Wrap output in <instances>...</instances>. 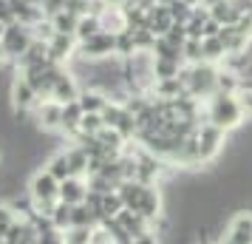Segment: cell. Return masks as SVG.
<instances>
[{"mask_svg": "<svg viewBox=\"0 0 252 244\" xmlns=\"http://www.w3.org/2000/svg\"><path fill=\"white\" fill-rule=\"evenodd\" d=\"M77 103H80V108H82V114H102L105 111V100L102 97H99V94H80V100H77Z\"/></svg>", "mask_w": 252, "mask_h": 244, "instance_id": "13", "label": "cell"}, {"mask_svg": "<svg viewBox=\"0 0 252 244\" xmlns=\"http://www.w3.org/2000/svg\"><path fill=\"white\" fill-rule=\"evenodd\" d=\"M207 119H210V125L221 128L224 134L227 131H235L244 122V111H241L238 94L216 91L213 100H210V108H207Z\"/></svg>", "mask_w": 252, "mask_h": 244, "instance_id": "1", "label": "cell"}, {"mask_svg": "<svg viewBox=\"0 0 252 244\" xmlns=\"http://www.w3.org/2000/svg\"><path fill=\"white\" fill-rule=\"evenodd\" d=\"M6 46L12 54H20V51H29V40L23 35H17V29H9L6 32Z\"/></svg>", "mask_w": 252, "mask_h": 244, "instance_id": "16", "label": "cell"}, {"mask_svg": "<svg viewBox=\"0 0 252 244\" xmlns=\"http://www.w3.org/2000/svg\"><path fill=\"white\" fill-rule=\"evenodd\" d=\"M6 230H12V213H9L6 208H0V236H3Z\"/></svg>", "mask_w": 252, "mask_h": 244, "instance_id": "21", "label": "cell"}, {"mask_svg": "<svg viewBox=\"0 0 252 244\" xmlns=\"http://www.w3.org/2000/svg\"><path fill=\"white\" fill-rule=\"evenodd\" d=\"M198 139V151H201V162L204 159H213L221 148H224V131L216 128V125H204V128L195 134Z\"/></svg>", "mask_w": 252, "mask_h": 244, "instance_id": "2", "label": "cell"}, {"mask_svg": "<svg viewBox=\"0 0 252 244\" xmlns=\"http://www.w3.org/2000/svg\"><path fill=\"white\" fill-rule=\"evenodd\" d=\"M48 51H51V57H68V51H71V37L68 35H63V32H60L57 37H54V43H51V48H48Z\"/></svg>", "mask_w": 252, "mask_h": 244, "instance_id": "17", "label": "cell"}, {"mask_svg": "<svg viewBox=\"0 0 252 244\" xmlns=\"http://www.w3.org/2000/svg\"><path fill=\"white\" fill-rule=\"evenodd\" d=\"M201 51H204V60H216L221 54H227V46L221 43V37H204L201 40Z\"/></svg>", "mask_w": 252, "mask_h": 244, "instance_id": "14", "label": "cell"}, {"mask_svg": "<svg viewBox=\"0 0 252 244\" xmlns=\"http://www.w3.org/2000/svg\"><path fill=\"white\" fill-rule=\"evenodd\" d=\"M114 46H116V37H111V35H94L85 46H82V57H105V54H111L114 51Z\"/></svg>", "mask_w": 252, "mask_h": 244, "instance_id": "6", "label": "cell"}, {"mask_svg": "<svg viewBox=\"0 0 252 244\" xmlns=\"http://www.w3.org/2000/svg\"><path fill=\"white\" fill-rule=\"evenodd\" d=\"M182 51H184V54H187L190 60H204V51H201V40H193V37H190V40L184 43Z\"/></svg>", "mask_w": 252, "mask_h": 244, "instance_id": "19", "label": "cell"}, {"mask_svg": "<svg viewBox=\"0 0 252 244\" xmlns=\"http://www.w3.org/2000/svg\"><path fill=\"white\" fill-rule=\"evenodd\" d=\"M32 193H34V199L43 205V202H54V199L60 196V182L54 179V176L48 174H37L34 182H32Z\"/></svg>", "mask_w": 252, "mask_h": 244, "instance_id": "4", "label": "cell"}, {"mask_svg": "<svg viewBox=\"0 0 252 244\" xmlns=\"http://www.w3.org/2000/svg\"><path fill=\"white\" fill-rule=\"evenodd\" d=\"M60 199H63L65 205H82V202H85V187H82V182L77 176L60 182Z\"/></svg>", "mask_w": 252, "mask_h": 244, "instance_id": "7", "label": "cell"}, {"mask_svg": "<svg viewBox=\"0 0 252 244\" xmlns=\"http://www.w3.org/2000/svg\"><path fill=\"white\" fill-rule=\"evenodd\" d=\"M51 91H54V97H57V103H63V105L77 103V85H74V80L65 77V74H60L57 80H54Z\"/></svg>", "mask_w": 252, "mask_h": 244, "instance_id": "8", "label": "cell"}, {"mask_svg": "<svg viewBox=\"0 0 252 244\" xmlns=\"http://www.w3.org/2000/svg\"><path fill=\"white\" fill-rule=\"evenodd\" d=\"M91 236L94 233H88V227H74L65 236V244H91Z\"/></svg>", "mask_w": 252, "mask_h": 244, "instance_id": "18", "label": "cell"}, {"mask_svg": "<svg viewBox=\"0 0 252 244\" xmlns=\"http://www.w3.org/2000/svg\"><path fill=\"white\" fill-rule=\"evenodd\" d=\"M48 174L54 176L57 182H65V179H71V176H74V171H71L68 153H60L57 159H51V165H48Z\"/></svg>", "mask_w": 252, "mask_h": 244, "instance_id": "12", "label": "cell"}, {"mask_svg": "<svg viewBox=\"0 0 252 244\" xmlns=\"http://www.w3.org/2000/svg\"><path fill=\"white\" fill-rule=\"evenodd\" d=\"M159 208H161L159 193H156L153 187H145V193H142V202H139L136 213H142L145 219H153V216H159Z\"/></svg>", "mask_w": 252, "mask_h": 244, "instance_id": "10", "label": "cell"}, {"mask_svg": "<svg viewBox=\"0 0 252 244\" xmlns=\"http://www.w3.org/2000/svg\"><path fill=\"white\" fill-rule=\"evenodd\" d=\"M0 57H3V48H0Z\"/></svg>", "mask_w": 252, "mask_h": 244, "instance_id": "22", "label": "cell"}, {"mask_svg": "<svg viewBox=\"0 0 252 244\" xmlns=\"http://www.w3.org/2000/svg\"><path fill=\"white\" fill-rule=\"evenodd\" d=\"M32 100H34V85L29 80L14 82V103L20 105V108H26V105H32Z\"/></svg>", "mask_w": 252, "mask_h": 244, "instance_id": "15", "label": "cell"}, {"mask_svg": "<svg viewBox=\"0 0 252 244\" xmlns=\"http://www.w3.org/2000/svg\"><path fill=\"white\" fill-rule=\"evenodd\" d=\"M0 32H3V26H0Z\"/></svg>", "mask_w": 252, "mask_h": 244, "instance_id": "23", "label": "cell"}, {"mask_svg": "<svg viewBox=\"0 0 252 244\" xmlns=\"http://www.w3.org/2000/svg\"><path fill=\"white\" fill-rule=\"evenodd\" d=\"M142 193H145V185H139V182H125L122 190H119V196H122V202H125L127 210H136L139 208Z\"/></svg>", "mask_w": 252, "mask_h": 244, "instance_id": "11", "label": "cell"}, {"mask_svg": "<svg viewBox=\"0 0 252 244\" xmlns=\"http://www.w3.org/2000/svg\"><path fill=\"white\" fill-rule=\"evenodd\" d=\"M184 80H187V85L193 88V94H198V91L207 94V91H213V88H216L218 74H216L213 69H210V66H195V69L190 71V74H187Z\"/></svg>", "mask_w": 252, "mask_h": 244, "instance_id": "5", "label": "cell"}, {"mask_svg": "<svg viewBox=\"0 0 252 244\" xmlns=\"http://www.w3.org/2000/svg\"><path fill=\"white\" fill-rule=\"evenodd\" d=\"M238 103H241V111H244V116L252 122V88H247V91L238 94Z\"/></svg>", "mask_w": 252, "mask_h": 244, "instance_id": "20", "label": "cell"}, {"mask_svg": "<svg viewBox=\"0 0 252 244\" xmlns=\"http://www.w3.org/2000/svg\"><path fill=\"white\" fill-rule=\"evenodd\" d=\"M114 3H116V0H114Z\"/></svg>", "mask_w": 252, "mask_h": 244, "instance_id": "24", "label": "cell"}, {"mask_svg": "<svg viewBox=\"0 0 252 244\" xmlns=\"http://www.w3.org/2000/svg\"><path fill=\"white\" fill-rule=\"evenodd\" d=\"M210 17H213L216 23H221V26H235V20H238L241 14L229 0H218L216 6H213V14H210Z\"/></svg>", "mask_w": 252, "mask_h": 244, "instance_id": "9", "label": "cell"}, {"mask_svg": "<svg viewBox=\"0 0 252 244\" xmlns=\"http://www.w3.org/2000/svg\"><path fill=\"white\" fill-rule=\"evenodd\" d=\"M221 244H252V213H241L229 221Z\"/></svg>", "mask_w": 252, "mask_h": 244, "instance_id": "3", "label": "cell"}]
</instances>
